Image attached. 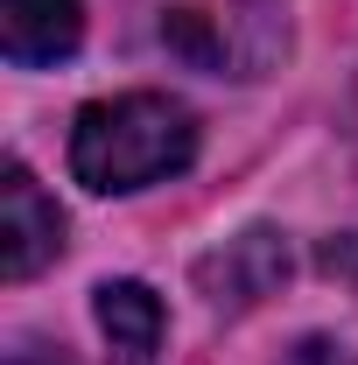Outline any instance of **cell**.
<instances>
[{"label":"cell","mask_w":358,"mask_h":365,"mask_svg":"<svg viewBox=\"0 0 358 365\" xmlns=\"http://www.w3.org/2000/svg\"><path fill=\"white\" fill-rule=\"evenodd\" d=\"M197 162V113L169 91H120L91 98L71 127V176L98 197H127L169 182Z\"/></svg>","instance_id":"cell-1"},{"label":"cell","mask_w":358,"mask_h":365,"mask_svg":"<svg viewBox=\"0 0 358 365\" xmlns=\"http://www.w3.org/2000/svg\"><path fill=\"white\" fill-rule=\"evenodd\" d=\"M63 253V211L49 204V190L21 162L0 169V274L29 281Z\"/></svg>","instance_id":"cell-2"},{"label":"cell","mask_w":358,"mask_h":365,"mask_svg":"<svg viewBox=\"0 0 358 365\" xmlns=\"http://www.w3.org/2000/svg\"><path fill=\"white\" fill-rule=\"evenodd\" d=\"M281 281H288V239L267 232V225L225 239L218 253L197 267V288L211 295V309H253V302H267Z\"/></svg>","instance_id":"cell-3"},{"label":"cell","mask_w":358,"mask_h":365,"mask_svg":"<svg viewBox=\"0 0 358 365\" xmlns=\"http://www.w3.org/2000/svg\"><path fill=\"white\" fill-rule=\"evenodd\" d=\"M85 43V0H0V56L14 71L63 63Z\"/></svg>","instance_id":"cell-4"},{"label":"cell","mask_w":358,"mask_h":365,"mask_svg":"<svg viewBox=\"0 0 358 365\" xmlns=\"http://www.w3.org/2000/svg\"><path fill=\"white\" fill-rule=\"evenodd\" d=\"M98 330L113 344V365H155L162 351V295L148 281H98Z\"/></svg>","instance_id":"cell-5"},{"label":"cell","mask_w":358,"mask_h":365,"mask_svg":"<svg viewBox=\"0 0 358 365\" xmlns=\"http://www.w3.org/2000/svg\"><path fill=\"white\" fill-rule=\"evenodd\" d=\"M281 365H358V359L337 344V337H302V344H295Z\"/></svg>","instance_id":"cell-6"},{"label":"cell","mask_w":358,"mask_h":365,"mask_svg":"<svg viewBox=\"0 0 358 365\" xmlns=\"http://www.w3.org/2000/svg\"><path fill=\"white\" fill-rule=\"evenodd\" d=\"M7 365H71L56 344H43V337H14V351H7Z\"/></svg>","instance_id":"cell-7"}]
</instances>
